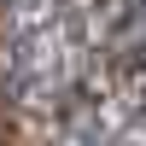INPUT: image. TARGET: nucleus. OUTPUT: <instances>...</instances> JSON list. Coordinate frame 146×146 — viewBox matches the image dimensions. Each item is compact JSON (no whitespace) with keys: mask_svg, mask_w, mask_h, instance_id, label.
Masks as SVG:
<instances>
[{"mask_svg":"<svg viewBox=\"0 0 146 146\" xmlns=\"http://www.w3.org/2000/svg\"><path fill=\"white\" fill-rule=\"evenodd\" d=\"M129 47H135V58L146 64V0L135 6V23H129Z\"/></svg>","mask_w":146,"mask_h":146,"instance_id":"obj_1","label":"nucleus"}]
</instances>
